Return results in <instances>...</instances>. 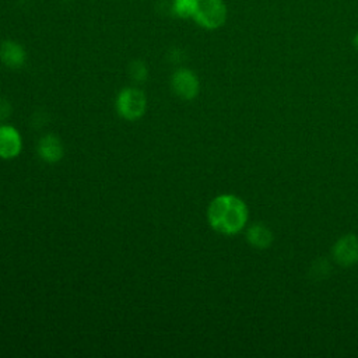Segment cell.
Masks as SVG:
<instances>
[{
  "instance_id": "10",
  "label": "cell",
  "mask_w": 358,
  "mask_h": 358,
  "mask_svg": "<svg viewBox=\"0 0 358 358\" xmlns=\"http://www.w3.org/2000/svg\"><path fill=\"white\" fill-rule=\"evenodd\" d=\"M197 0H172L171 10L172 14L182 20H193V15L196 13Z\"/></svg>"
},
{
  "instance_id": "3",
  "label": "cell",
  "mask_w": 358,
  "mask_h": 358,
  "mask_svg": "<svg viewBox=\"0 0 358 358\" xmlns=\"http://www.w3.org/2000/svg\"><path fill=\"white\" fill-rule=\"evenodd\" d=\"M147 108L145 94L136 87H124L116 96V112L129 122L140 119Z\"/></svg>"
},
{
  "instance_id": "11",
  "label": "cell",
  "mask_w": 358,
  "mask_h": 358,
  "mask_svg": "<svg viewBox=\"0 0 358 358\" xmlns=\"http://www.w3.org/2000/svg\"><path fill=\"white\" fill-rule=\"evenodd\" d=\"M129 74L136 83H144L148 77V67L143 60H133L129 66Z\"/></svg>"
},
{
  "instance_id": "4",
  "label": "cell",
  "mask_w": 358,
  "mask_h": 358,
  "mask_svg": "<svg viewBox=\"0 0 358 358\" xmlns=\"http://www.w3.org/2000/svg\"><path fill=\"white\" fill-rule=\"evenodd\" d=\"M172 91L183 101H192L197 96L200 83L197 74L186 67L176 69L171 76Z\"/></svg>"
},
{
  "instance_id": "1",
  "label": "cell",
  "mask_w": 358,
  "mask_h": 358,
  "mask_svg": "<svg viewBox=\"0 0 358 358\" xmlns=\"http://www.w3.org/2000/svg\"><path fill=\"white\" fill-rule=\"evenodd\" d=\"M210 227L222 235L241 232L249 220L246 203L235 194H220L214 197L207 208Z\"/></svg>"
},
{
  "instance_id": "5",
  "label": "cell",
  "mask_w": 358,
  "mask_h": 358,
  "mask_svg": "<svg viewBox=\"0 0 358 358\" xmlns=\"http://www.w3.org/2000/svg\"><path fill=\"white\" fill-rule=\"evenodd\" d=\"M331 256L337 264L350 267L358 263V238L354 234L343 235L331 248Z\"/></svg>"
},
{
  "instance_id": "6",
  "label": "cell",
  "mask_w": 358,
  "mask_h": 358,
  "mask_svg": "<svg viewBox=\"0 0 358 358\" xmlns=\"http://www.w3.org/2000/svg\"><path fill=\"white\" fill-rule=\"evenodd\" d=\"M22 150V138L20 131L10 124H0V158L13 159Z\"/></svg>"
},
{
  "instance_id": "9",
  "label": "cell",
  "mask_w": 358,
  "mask_h": 358,
  "mask_svg": "<svg viewBox=\"0 0 358 358\" xmlns=\"http://www.w3.org/2000/svg\"><path fill=\"white\" fill-rule=\"evenodd\" d=\"M273 232L263 224H253L246 231V241L256 249H267L273 243Z\"/></svg>"
},
{
  "instance_id": "8",
  "label": "cell",
  "mask_w": 358,
  "mask_h": 358,
  "mask_svg": "<svg viewBox=\"0 0 358 358\" xmlns=\"http://www.w3.org/2000/svg\"><path fill=\"white\" fill-rule=\"evenodd\" d=\"M39 158L48 164H56L63 158L64 148L56 134H45L38 143Z\"/></svg>"
},
{
  "instance_id": "13",
  "label": "cell",
  "mask_w": 358,
  "mask_h": 358,
  "mask_svg": "<svg viewBox=\"0 0 358 358\" xmlns=\"http://www.w3.org/2000/svg\"><path fill=\"white\" fill-rule=\"evenodd\" d=\"M11 115V106L7 99H0V120L8 119Z\"/></svg>"
},
{
  "instance_id": "12",
  "label": "cell",
  "mask_w": 358,
  "mask_h": 358,
  "mask_svg": "<svg viewBox=\"0 0 358 358\" xmlns=\"http://www.w3.org/2000/svg\"><path fill=\"white\" fill-rule=\"evenodd\" d=\"M329 270H330V266H329V263H327L326 260H322V259L316 260V262L313 263V266H312V273H313V277H315V278H317V280H322L323 277L326 278V277H327V273H329Z\"/></svg>"
},
{
  "instance_id": "14",
  "label": "cell",
  "mask_w": 358,
  "mask_h": 358,
  "mask_svg": "<svg viewBox=\"0 0 358 358\" xmlns=\"http://www.w3.org/2000/svg\"><path fill=\"white\" fill-rule=\"evenodd\" d=\"M352 46H354L355 50H358V31L352 36Z\"/></svg>"
},
{
  "instance_id": "7",
  "label": "cell",
  "mask_w": 358,
  "mask_h": 358,
  "mask_svg": "<svg viewBox=\"0 0 358 358\" xmlns=\"http://www.w3.org/2000/svg\"><path fill=\"white\" fill-rule=\"evenodd\" d=\"M0 62L8 69H20L27 62L25 48L13 39L0 42Z\"/></svg>"
},
{
  "instance_id": "2",
  "label": "cell",
  "mask_w": 358,
  "mask_h": 358,
  "mask_svg": "<svg viewBox=\"0 0 358 358\" xmlns=\"http://www.w3.org/2000/svg\"><path fill=\"white\" fill-rule=\"evenodd\" d=\"M228 17V7L224 0H197L193 21L208 31L221 28Z\"/></svg>"
}]
</instances>
